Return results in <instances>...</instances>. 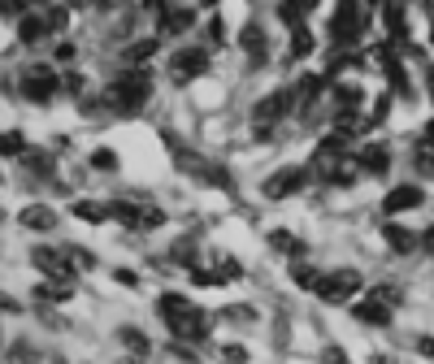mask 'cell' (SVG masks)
I'll return each instance as SVG.
<instances>
[{
    "label": "cell",
    "instance_id": "obj_9",
    "mask_svg": "<svg viewBox=\"0 0 434 364\" xmlns=\"http://www.w3.org/2000/svg\"><path fill=\"white\" fill-rule=\"evenodd\" d=\"M356 317L369 321V325H387L391 321L387 317V300H378V295H374V304H356Z\"/></svg>",
    "mask_w": 434,
    "mask_h": 364
},
{
    "label": "cell",
    "instance_id": "obj_22",
    "mask_svg": "<svg viewBox=\"0 0 434 364\" xmlns=\"http://www.w3.org/2000/svg\"><path fill=\"white\" fill-rule=\"evenodd\" d=\"M422 243H426V252H434V226L426 230V239H422Z\"/></svg>",
    "mask_w": 434,
    "mask_h": 364
},
{
    "label": "cell",
    "instance_id": "obj_13",
    "mask_svg": "<svg viewBox=\"0 0 434 364\" xmlns=\"http://www.w3.org/2000/svg\"><path fill=\"white\" fill-rule=\"evenodd\" d=\"M387 243L395 247V252H413V235H408L404 226H391V230H387Z\"/></svg>",
    "mask_w": 434,
    "mask_h": 364
},
{
    "label": "cell",
    "instance_id": "obj_6",
    "mask_svg": "<svg viewBox=\"0 0 434 364\" xmlns=\"http://www.w3.org/2000/svg\"><path fill=\"white\" fill-rule=\"evenodd\" d=\"M304 178H309V174H300V170L278 174V178H269V182H265V195H269V200H282L287 191H300V187H304Z\"/></svg>",
    "mask_w": 434,
    "mask_h": 364
},
{
    "label": "cell",
    "instance_id": "obj_8",
    "mask_svg": "<svg viewBox=\"0 0 434 364\" xmlns=\"http://www.w3.org/2000/svg\"><path fill=\"white\" fill-rule=\"evenodd\" d=\"M179 334H187V338H196V343H204V338H208V321L200 317V312H191V308H187V317L179 321Z\"/></svg>",
    "mask_w": 434,
    "mask_h": 364
},
{
    "label": "cell",
    "instance_id": "obj_24",
    "mask_svg": "<svg viewBox=\"0 0 434 364\" xmlns=\"http://www.w3.org/2000/svg\"><path fill=\"white\" fill-rule=\"evenodd\" d=\"M5 5H13V9H18V5H22V0H5Z\"/></svg>",
    "mask_w": 434,
    "mask_h": 364
},
{
    "label": "cell",
    "instance_id": "obj_3",
    "mask_svg": "<svg viewBox=\"0 0 434 364\" xmlns=\"http://www.w3.org/2000/svg\"><path fill=\"white\" fill-rule=\"evenodd\" d=\"M352 286H361V277L352 273V269H343V273L326 277V282H317V295H321V300H326V304H339V300H343V295H347Z\"/></svg>",
    "mask_w": 434,
    "mask_h": 364
},
{
    "label": "cell",
    "instance_id": "obj_14",
    "mask_svg": "<svg viewBox=\"0 0 434 364\" xmlns=\"http://www.w3.org/2000/svg\"><path fill=\"white\" fill-rule=\"evenodd\" d=\"M191 26V13H165V22H161V30H187Z\"/></svg>",
    "mask_w": 434,
    "mask_h": 364
},
{
    "label": "cell",
    "instance_id": "obj_2",
    "mask_svg": "<svg viewBox=\"0 0 434 364\" xmlns=\"http://www.w3.org/2000/svg\"><path fill=\"white\" fill-rule=\"evenodd\" d=\"M361 9L356 5H352V0H343V5H339V13H334V26H330V35L334 39H352V35H361Z\"/></svg>",
    "mask_w": 434,
    "mask_h": 364
},
{
    "label": "cell",
    "instance_id": "obj_23",
    "mask_svg": "<svg viewBox=\"0 0 434 364\" xmlns=\"http://www.w3.org/2000/svg\"><path fill=\"white\" fill-rule=\"evenodd\" d=\"M422 356H434V343L430 338H422Z\"/></svg>",
    "mask_w": 434,
    "mask_h": 364
},
{
    "label": "cell",
    "instance_id": "obj_10",
    "mask_svg": "<svg viewBox=\"0 0 434 364\" xmlns=\"http://www.w3.org/2000/svg\"><path fill=\"white\" fill-rule=\"evenodd\" d=\"M244 48L252 53V61H261V57H265V30L248 22V26H244Z\"/></svg>",
    "mask_w": 434,
    "mask_h": 364
},
{
    "label": "cell",
    "instance_id": "obj_17",
    "mask_svg": "<svg viewBox=\"0 0 434 364\" xmlns=\"http://www.w3.org/2000/svg\"><path fill=\"white\" fill-rule=\"evenodd\" d=\"M91 165H96V170H114V165H118V152H109V147H100V152L91 156Z\"/></svg>",
    "mask_w": 434,
    "mask_h": 364
},
{
    "label": "cell",
    "instance_id": "obj_15",
    "mask_svg": "<svg viewBox=\"0 0 434 364\" xmlns=\"http://www.w3.org/2000/svg\"><path fill=\"white\" fill-rule=\"evenodd\" d=\"M18 35H22L26 44H30V39H39V35H44V22H35V18H26V22L18 26Z\"/></svg>",
    "mask_w": 434,
    "mask_h": 364
},
{
    "label": "cell",
    "instance_id": "obj_4",
    "mask_svg": "<svg viewBox=\"0 0 434 364\" xmlns=\"http://www.w3.org/2000/svg\"><path fill=\"white\" fill-rule=\"evenodd\" d=\"M22 91H26V95H30V100H35V104H39V100H48V95H53V91H57V82H53V74H44V70H39V65H35V70H30V74L22 78Z\"/></svg>",
    "mask_w": 434,
    "mask_h": 364
},
{
    "label": "cell",
    "instance_id": "obj_25",
    "mask_svg": "<svg viewBox=\"0 0 434 364\" xmlns=\"http://www.w3.org/2000/svg\"><path fill=\"white\" fill-rule=\"evenodd\" d=\"M143 5H152V9H156V5H161V0H143Z\"/></svg>",
    "mask_w": 434,
    "mask_h": 364
},
{
    "label": "cell",
    "instance_id": "obj_12",
    "mask_svg": "<svg viewBox=\"0 0 434 364\" xmlns=\"http://www.w3.org/2000/svg\"><path fill=\"white\" fill-rule=\"evenodd\" d=\"M365 170L369 174H382V170H387V147H365Z\"/></svg>",
    "mask_w": 434,
    "mask_h": 364
},
{
    "label": "cell",
    "instance_id": "obj_19",
    "mask_svg": "<svg viewBox=\"0 0 434 364\" xmlns=\"http://www.w3.org/2000/svg\"><path fill=\"white\" fill-rule=\"evenodd\" d=\"M148 57H152V39H148V44H135V48H131V61H135V65H139V61H148Z\"/></svg>",
    "mask_w": 434,
    "mask_h": 364
},
{
    "label": "cell",
    "instance_id": "obj_21",
    "mask_svg": "<svg viewBox=\"0 0 434 364\" xmlns=\"http://www.w3.org/2000/svg\"><path fill=\"white\" fill-rule=\"evenodd\" d=\"M9 152H22V135H5V156Z\"/></svg>",
    "mask_w": 434,
    "mask_h": 364
},
{
    "label": "cell",
    "instance_id": "obj_16",
    "mask_svg": "<svg viewBox=\"0 0 434 364\" xmlns=\"http://www.w3.org/2000/svg\"><path fill=\"white\" fill-rule=\"evenodd\" d=\"M122 343L131 347V352H148V343H143V338H139V329H131V325L122 329Z\"/></svg>",
    "mask_w": 434,
    "mask_h": 364
},
{
    "label": "cell",
    "instance_id": "obj_5",
    "mask_svg": "<svg viewBox=\"0 0 434 364\" xmlns=\"http://www.w3.org/2000/svg\"><path fill=\"white\" fill-rule=\"evenodd\" d=\"M208 70V57L200 53V48H191V53H179V61H174V78H196Z\"/></svg>",
    "mask_w": 434,
    "mask_h": 364
},
{
    "label": "cell",
    "instance_id": "obj_20",
    "mask_svg": "<svg viewBox=\"0 0 434 364\" xmlns=\"http://www.w3.org/2000/svg\"><path fill=\"white\" fill-rule=\"evenodd\" d=\"M309 44H313V39L304 35V30H296V48H291V53H296V57H304V53H309Z\"/></svg>",
    "mask_w": 434,
    "mask_h": 364
},
{
    "label": "cell",
    "instance_id": "obj_1",
    "mask_svg": "<svg viewBox=\"0 0 434 364\" xmlns=\"http://www.w3.org/2000/svg\"><path fill=\"white\" fill-rule=\"evenodd\" d=\"M148 95H152V74L148 70H126L122 78H114V87H109V100L122 113H135L139 104H148Z\"/></svg>",
    "mask_w": 434,
    "mask_h": 364
},
{
    "label": "cell",
    "instance_id": "obj_11",
    "mask_svg": "<svg viewBox=\"0 0 434 364\" xmlns=\"http://www.w3.org/2000/svg\"><path fill=\"white\" fill-rule=\"evenodd\" d=\"M22 226H30V230H53L57 217H53V208H26L22 212Z\"/></svg>",
    "mask_w": 434,
    "mask_h": 364
},
{
    "label": "cell",
    "instance_id": "obj_26",
    "mask_svg": "<svg viewBox=\"0 0 434 364\" xmlns=\"http://www.w3.org/2000/svg\"><path fill=\"white\" fill-rule=\"evenodd\" d=\"M204 5H213V0H204Z\"/></svg>",
    "mask_w": 434,
    "mask_h": 364
},
{
    "label": "cell",
    "instance_id": "obj_18",
    "mask_svg": "<svg viewBox=\"0 0 434 364\" xmlns=\"http://www.w3.org/2000/svg\"><path fill=\"white\" fill-rule=\"evenodd\" d=\"M74 212H78V217H87V221H100L105 217V208H96V204H74Z\"/></svg>",
    "mask_w": 434,
    "mask_h": 364
},
{
    "label": "cell",
    "instance_id": "obj_7",
    "mask_svg": "<svg viewBox=\"0 0 434 364\" xmlns=\"http://www.w3.org/2000/svg\"><path fill=\"white\" fill-rule=\"evenodd\" d=\"M417 204H422V191L417 187H395L387 195V212H404V208H417Z\"/></svg>",
    "mask_w": 434,
    "mask_h": 364
}]
</instances>
